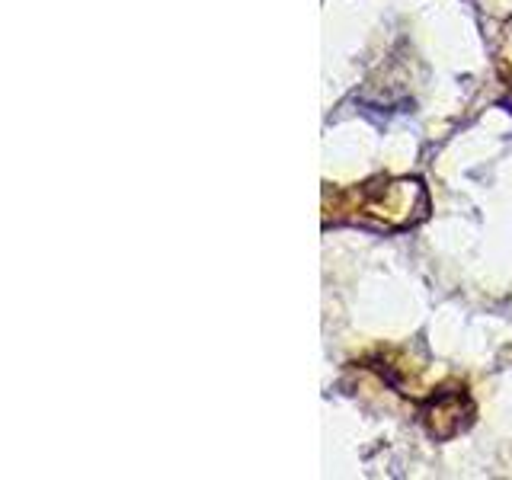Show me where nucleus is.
Here are the masks:
<instances>
[{
  "mask_svg": "<svg viewBox=\"0 0 512 480\" xmlns=\"http://www.w3.org/2000/svg\"><path fill=\"white\" fill-rule=\"evenodd\" d=\"M474 416V404L464 388H442L429 394V400L420 407V420L429 429V436L452 439L461 429H468Z\"/></svg>",
  "mask_w": 512,
  "mask_h": 480,
  "instance_id": "nucleus-2",
  "label": "nucleus"
},
{
  "mask_svg": "<svg viewBox=\"0 0 512 480\" xmlns=\"http://www.w3.org/2000/svg\"><path fill=\"white\" fill-rule=\"evenodd\" d=\"M336 212H356L349 221L368 224V228L400 231L426 218L429 199L420 180H375L343 192Z\"/></svg>",
  "mask_w": 512,
  "mask_h": 480,
  "instance_id": "nucleus-1",
  "label": "nucleus"
}]
</instances>
